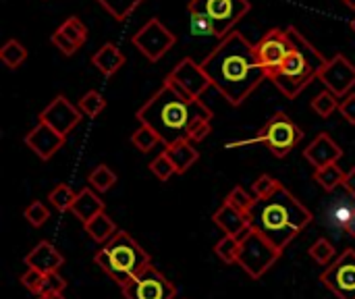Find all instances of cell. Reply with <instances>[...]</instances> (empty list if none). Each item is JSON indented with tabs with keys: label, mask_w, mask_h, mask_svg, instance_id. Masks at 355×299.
<instances>
[{
	"label": "cell",
	"mask_w": 355,
	"mask_h": 299,
	"mask_svg": "<svg viewBox=\"0 0 355 299\" xmlns=\"http://www.w3.org/2000/svg\"><path fill=\"white\" fill-rule=\"evenodd\" d=\"M125 299H175L177 287L158 268L148 266L139 277L123 287Z\"/></svg>",
	"instance_id": "obj_12"
},
{
	"label": "cell",
	"mask_w": 355,
	"mask_h": 299,
	"mask_svg": "<svg viewBox=\"0 0 355 299\" xmlns=\"http://www.w3.org/2000/svg\"><path fill=\"white\" fill-rule=\"evenodd\" d=\"M44 273H40V271H35V268H27L23 275H21V285L29 291V293H33V296H40L42 293V285H44Z\"/></svg>",
	"instance_id": "obj_39"
},
{
	"label": "cell",
	"mask_w": 355,
	"mask_h": 299,
	"mask_svg": "<svg viewBox=\"0 0 355 299\" xmlns=\"http://www.w3.org/2000/svg\"><path fill=\"white\" fill-rule=\"evenodd\" d=\"M116 21H125L144 0H98Z\"/></svg>",
	"instance_id": "obj_33"
},
{
	"label": "cell",
	"mask_w": 355,
	"mask_h": 299,
	"mask_svg": "<svg viewBox=\"0 0 355 299\" xmlns=\"http://www.w3.org/2000/svg\"><path fill=\"white\" fill-rule=\"evenodd\" d=\"M214 254H216L225 264H237V260H239V237L225 235V237L214 246Z\"/></svg>",
	"instance_id": "obj_32"
},
{
	"label": "cell",
	"mask_w": 355,
	"mask_h": 299,
	"mask_svg": "<svg viewBox=\"0 0 355 299\" xmlns=\"http://www.w3.org/2000/svg\"><path fill=\"white\" fill-rule=\"evenodd\" d=\"M250 0H191L187 6L189 12L206 17L212 23L216 37L220 40L231 33L233 25L239 23L250 12Z\"/></svg>",
	"instance_id": "obj_8"
},
{
	"label": "cell",
	"mask_w": 355,
	"mask_h": 299,
	"mask_svg": "<svg viewBox=\"0 0 355 299\" xmlns=\"http://www.w3.org/2000/svg\"><path fill=\"white\" fill-rule=\"evenodd\" d=\"M212 87L233 106H241L254 89L268 79L260 67L254 44L239 31L229 33L220 44L200 62Z\"/></svg>",
	"instance_id": "obj_1"
},
{
	"label": "cell",
	"mask_w": 355,
	"mask_h": 299,
	"mask_svg": "<svg viewBox=\"0 0 355 299\" xmlns=\"http://www.w3.org/2000/svg\"><path fill=\"white\" fill-rule=\"evenodd\" d=\"M212 221H214L216 227L223 229L225 235H231V237H243L245 231L250 229L248 214L241 212V210H237V208H233V206L227 204V202L214 212Z\"/></svg>",
	"instance_id": "obj_20"
},
{
	"label": "cell",
	"mask_w": 355,
	"mask_h": 299,
	"mask_svg": "<svg viewBox=\"0 0 355 299\" xmlns=\"http://www.w3.org/2000/svg\"><path fill=\"white\" fill-rule=\"evenodd\" d=\"M35 299H67L62 293H56V296H35Z\"/></svg>",
	"instance_id": "obj_47"
},
{
	"label": "cell",
	"mask_w": 355,
	"mask_h": 299,
	"mask_svg": "<svg viewBox=\"0 0 355 299\" xmlns=\"http://www.w3.org/2000/svg\"><path fill=\"white\" fill-rule=\"evenodd\" d=\"M85 227V233L94 239V241H98V244H108L116 233H119V229H116V225H114V221L106 214V212H100L98 216H94L89 223H85L83 225Z\"/></svg>",
	"instance_id": "obj_24"
},
{
	"label": "cell",
	"mask_w": 355,
	"mask_h": 299,
	"mask_svg": "<svg viewBox=\"0 0 355 299\" xmlns=\"http://www.w3.org/2000/svg\"><path fill=\"white\" fill-rule=\"evenodd\" d=\"M212 131V125H210V119H198L189 125V131H187V139L189 142H204Z\"/></svg>",
	"instance_id": "obj_43"
},
{
	"label": "cell",
	"mask_w": 355,
	"mask_h": 299,
	"mask_svg": "<svg viewBox=\"0 0 355 299\" xmlns=\"http://www.w3.org/2000/svg\"><path fill=\"white\" fill-rule=\"evenodd\" d=\"M304 156L318 171V169H322L327 164L339 162L341 156H343V150H341V146L329 133H318L314 137V142L304 150Z\"/></svg>",
	"instance_id": "obj_17"
},
{
	"label": "cell",
	"mask_w": 355,
	"mask_h": 299,
	"mask_svg": "<svg viewBox=\"0 0 355 299\" xmlns=\"http://www.w3.org/2000/svg\"><path fill=\"white\" fill-rule=\"evenodd\" d=\"M25 266L27 268H35L44 275H50V273H58L60 266L64 264V258L62 254L50 244V241H40L27 256H25Z\"/></svg>",
	"instance_id": "obj_18"
},
{
	"label": "cell",
	"mask_w": 355,
	"mask_h": 299,
	"mask_svg": "<svg viewBox=\"0 0 355 299\" xmlns=\"http://www.w3.org/2000/svg\"><path fill=\"white\" fill-rule=\"evenodd\" d=\"M64 289H67V281L60 277V273H50L44 277V285H42L40 296H56V293H62Z\"/></svg>",
	"instance_id": "obj_41"
},
{
	"label": "cell",
	"mask_w": 355,
	"mask_h": 299,
	"mask_svg": "<svg viewBox=\"0 0 355 299\" xmlns=\"http://www.w3.org/2000/svg\"><path fill=\"white\" fill-rule=\"evenodd\" d=\"M58 31L64 35V37H69L73 44H77L79 48L85 44V40H87V27L83 25V21L79 19V17H69L60 27H58Z\"/></svg>",
	"instance_id": "obj_29"
},
{
	"label": "cell",
	"mask_w": 355,
	"mask_h": 299,
	"mask_svg": "<svg viewBox=\"0 0 355 299\" xmlns=\"http://www.w3.org/2000/svg\"><path fill=\"white\" fill-rule=\"evenodd\" d=\"M248 221L256 233L283 252L314 221V214L281 183L275 194L254 200Z\"/></svg>",
	"instance_id": "obj_2"
},
{
	"label": "cell",
	"mask_w": 355,
	"mask_h": 299,
	"mask_svg": "<svg viewBox=\"0 0 355 299\" xmlns=\"http://www.w3.org/2000/svg\"><path fill=\"white\" fill-rule=\"evenodd\" d=\"M283 252H279L268 239H264L260 233H256L252 227L245 231L243 237H239V260L237 264L252 277L262 279L281 258Z\"/></svg>",
	"instance_id": "obj_7"
},
{
	"label": "cell",
	"mask_w": 355,
	"mask_h": 299,
	"mask_svg": "<svg viewBox=\"0 0 355 299\" xmlns=\"http://www.w3.org/2000/svg\"><path fill=\"white\" fill-rule=\"evenodd\" d=\"M352 29H354V31H355V19H354V21H352Z\"/></svg>",
	"instance_id": "obj_49"
},
{
	"label": "cell",
	"mask_w": 355,
	"mask_h": 299,
	"mask_svg": "<svg viewBox=\"0 0 355 299\" xmlns=\"http://www.w3.org/2000/svg\"><path fill=\"white\" fill-rule=\"evenodd\" d=\"M304 139V131L300 125L287 114V112H277L266 121V125L258 131L254 139H243V142H233L227 144V148H239L248 144H264L277 158H285L291 150L297 148V144Z\"/></svg>",
	"instance_id": "obj_6"
},
{
	"label": "cell",
	"mask_w": 355,
	"mask_h": 299,
	"mask_svg": "<svg viewBox=\"0 0 355 299\" xmlns=\"http://www.w3.org/2000/svg\"><path fill=\"white\" fill-rule=\"evenodd\" d=\"M77 108L81 110V114L85 117H98L104 108H106V100L100 92L89 89L87 94H83L77 102Z\"/></svg>",
	"instance_id": "obj_30"
},
{
	"label": "cell",
	"mask_w": 355,
	"mask_h": 299,
	"mask_svg": "<svg viewBox=\"0 0 355 299\" xmlns=\"http://www.w3.org/2000/svg\"><path fill=\"white\" fill-rule=\"evenodd\" d=\"M343 4H345L347 8H352V10H355V0H343Z\"/></svg>",
	"instance_id": "obj_48"
},
{
	"label": "cell",
	"mask_w": 355,
	"mask_h": 299,
	"mask_svg": "<svg viewBox=\"0 0 355 299\" xmlns=\"http://www.w3.org/2000/svg\"><path fill=\"white\" fill-rule=\"evenodd\" d=\"M164 81H168L179 94H183L185 98H191V100H200V96L208 89V87H212V83H210V79H208V75L204 73V69H202V65H198L193 58H183L173 71H171V75L164 79Z\"/></svg>",
	"instance_id": "obj_13"
},
{
	"label": "cell",
	"mask_w": 355,
	"mask_h": 299,
	"mask_svg": "<svg viewBox=\"0 0 355 299\" xmlns=\"http://www.w3.org/2000/svg\"><path fill=\"white\" fill-rule=\"evenodd\" d=\"M131 144H133L141 154H146V152H150L156 144H160V137H158L150 127L141 125V127L131 135Z\"/></svg>",
	"instance_id": "obj_35"
},
{
	"label": "cell",
	"mask_w": 355,
	"mask_h": 299,
	"mask_svg": "<svg viewBox=\"0 0 355 299\" xmlns=\"http://www.w3.org/2000/svg\"><path fill=\"white\" fill-rule=\"evenodd\" d=\"M279 185H281V183H279L275 177L262 175V177H258L256 183H254V198H266V196L275 194V191L279 189Z\"/></svg>",
	"instance_id": "obj_42"
},
{
	"label": "cell",
	"mask_w": 355,
	"mask_h": 299,
	"mask_svg": "<svg viewBox=\"0 0 355 299\" xmlns=\"http://www.w3.org/2000/svg\"><path fill=\"white\" fill-rule=\"evenodd\" d=\"M131 42L150 62H158L177 44V35L164 27L160 19L152 17L137 33H133Z\"/></svg>",
	"instance_id": "obj_10"
},
{
	"label": "cell",
	"mask_w": 355,
	"mask_h": 299,
	"mask_svg": "<svg viewBox=\"0 0 355 299\" xmlns=\"http://www.w3.org/2000/svg\"><path fill=\"white\" fill-rule=\"evenodd\" d=\"M87 183H89V187H92L94 191L104 194V191H108V189L114 187V183H116V173H114L108 164H100V166H96V169L87 175Z\"/></svg>",
	"instance_id": "obj_26"
},
{
	"label": "cell",
	"mask_w": 355,
	"mask_h": 299,
	"mask_svg": "<svg viewBox=\"0 0 355 299\" xmlns=\"http://www.w3.org/2000/svg\"><path fill=\"white\" fill-rule=\"evenodd\" d=\"M254 196H250L243 187H233L231 191H229V196H227V204H231L233 208H237V210H241V212H245L248 214V210L254 206Z\"/></svg>",
	"instance_id": "obj_38"
},
{
	"label": "cell",
	"mask_w": 355,
	"mask_h": 299,
	"mask_svg": "<svg viewBox=\"0 0 355 299\" xmlns=\"http://www.w3.org/2000/svg\"><path fill=\"white\" fill-rule=\"evenodd\" d=\"M64 135H60L58 131H54L50 125L37 121V125L25 135V146L29 150H33V154H37V158L42 160H50L64 144Z\"/></svg>",
	"instance_id": "obj_16"
},
{
	"label": "cell",
	"mask_w": 355,
	"mask_h": 299,
	"mask_svg": "<svg viewBox=\"0 0 355 299\" xmlns=\"http://www.w3.org/2000/svg\"><path fill=\"white\" fill-rule=\"evenodd\" d=\"M256 56L260 67L266 71L268 79L283 67V62L289 58V54L293 52V42L287 29L281 27H272L268 29L256 44Z\"/></svg>",
	"instance_id": "obj_9"
},
{
	"label": "cell",
	"mask_w": 355,
	"mask_h": 299,
	"mask_svg": "<svg viewBox=\"0 0 355 299\" xmlns=\"http://www.w3.org/2000/svg\"><path fill=\"white\" fill-rule=\"evenodd\" d=\"M94 260L121 289L152 266L148 252L125 231H119L108 244H104Z\"/></svg>",
	"instance_id": "obj_5"
},
{
	"label": "cell",
	"mask_w": 355,
	"mask_h": 299,
	"mask_svg": "<svg viewBox=\"0 0 355 299\" xmlns=\"http://www.w3.org/2000/svg\"><path fill=\"white\" fill-rule=\"evenodd\" d=\"M318 79L337 98H345L347 94H352L349 89L355 85V65L345 54H335L333 58H329Z\"/></svg>",
	"instance_id": "obj_14"
},
{
	"label": "cell",
	"mask_w": 355,
	"mask_h": 299,
	"mask_svg": "<svg viewBox=\"0 0 355 299\" xmlns=\"http://www.w3.org/2000/svg\"><path fill=\"white\" fill-rule=\"evenodd\" d=\"M42 123H46V125H50L54 131H58L60 135H69L77 125H79V121L83 119V114H81V110L75 106V104H71L64 96H56L42 112H40V117H37Z\"/></svg>",
	"instance_id": "obj_15"
},
{
	"label": "cell",
	"mask_w": 355,
	"mask_h": 299,
	"mask_svg": "<svg viewBox=\"0 0 355 299\" xmlns=\"http://www.w3.org/2000/svg\"><path fill=\"white\" fill-rule=\"evenodd\" d=\"M71 212L85 225L94 216L104 212V202L100 200L98 191H94L92 187H83L81 191H77V198L71 206Z\"/></svg>",
	"instance_id": "obj_21"
},
{
	"label": "cell",
	"mask_w": 355,
	"mask_h": 299,
	"mask_svg": "<svg viewBox=\"0 0 355 299\" xmlns=\"http://www.w3.org/2000/svg\"><path fill=\"white\" fill-rule=\"evenodd\" d=\"M320 283L339 299H355V250H345L320 275Z\"/></svg>",
	"instance_id": "obj_11"
},
{
	"label": "cell",
	"mask_w": 355,
	"mask_h": 299,
	"mask_svg": "<svg viewBox=\"0 0 355 299\" xmlns=\"http://www.w3.org/2000/svg\"><path fill=\"white\" fill-rule=\"evenodd\" d=\"M150 171L156 175V179H158V181H168L173 175H177V171H175V166H173L171 158L166 156V152L158 154V156L150 162Z\"/></svg>",
	"instance_id": "obj_36"
},
{
	"label": "cell",
	"mask_w": 355,
	"mask_h": 299,
	"mask_svg": "<svg viewBox=\"0 0 355 299\" xmlns=\"http://www.w3.org/2000/svg\"><path fill=\"white\" fill-rule=\"evenodd\" d=\"M308 254H310V258H312L316 264L327 266V264H331L333 258H335V246H333L329 239L320 237V239H316V244H312V248L308 250Z\"/></svg>",
	"instance_id": "obj_34"
},
{
	"label": "cell",
	"mask_w": 355,
	"mask_h": 299,
	"mask_svg": "<svg viewBox=\"0 0 355 299\" xmlns=\"http://www.w3.org/2000/svg\"><path fill=\"white\" fill-rule=\"evenodd\" d=\"M25 58H27V48H25L21 42H17V40H8V42L0 48V60H2L10 71L19 69V67L25 62Z\"/></svg>",
	"instance_id": "obj_27"
},
{
	"label": "cell",
	"mask_w": 355,
	"mask_h": 299,
	"mask_svg": "<svg viewBox=\"0 0 355 299\" xmlns=\"http://www.w3.org/2000/svg\"><path fill=\"white\" fill-rule=\"evenodd\" d=\"M50 42H52V44H54V46H56V48H58V50H60L64 56H73V54L79 50V46H77V44H73L69 37H64V35H62L58 29H56V31L50 35Z\"/></svg>",
	"instance_id": "obj_44"
},
{
	"label": "cell",
	"mask_w": 355,
	"mask_h": 299,
	"mask_svg": "<svg viewBox=\"0 0 355 299\" xmlns=\"http://www.w3.org/2000/svg\"><path fill=\"white\" fill-rule=\"evenodd\" d=\"M327 223L331 229L339 231L341 235H347L355 239V202L354 200H345V198H339L329 214H327Z\"/></svg>",
	"instance_id": "obj_19"
},
{
	"label": "cell",
	"mask_w": 355,
	"mask_h": 299,
	"mask_svg": "<svg viewBox=\"0 0 355 299\" xmlns=\"http://www.w3.org/2000/svg\"><path fill=\"white\" fill-rule=\"evenodd\" d=\"M92 65L104 75V77H112L123 65H125V54L121 52L119 46L106 42L100 50L94 52L92 56Z\"/></svg>",
	"instance_id": "obj_22"
},
{
	"label": "cell",
	"mask_w": 355,
	"mask_h": 299,
	"mask_svg": "<svg viewBox=\"0 0 355 299\" xmlns=\"http://www.w3.org/2000/svg\"><path fill=\"white\" fill-rule=\"evenodd\" d=\"M189 27H191L193 35H212V37H216V31H214L212 23L206 17L198 15V12H189Z\"/></svg>",
	"instance_id": "obj_40"
},
{
	"label": "cell",
	"mask_w": 355,
	"mask_h": 299,
	"mask_svg": "<svg viewBox=\"0 0 355 299\" xmlns=\"http://www.w3.org/2000/svg\"><path fill=\"white\" fill-rule=\"evenodd\" d=\"M75 198H77V194H75L69 185H64V183H58V185H56L54 189H50V194H48L50 204H52L58 212L71 210Z\"/></svg>",
	"instance_id": "obj_31"
},
{
	"label": "cell",
	"mask_w": 355,
	"mask_h": 299,
	"mask_svg": "<svg viewBox=\"0 0 355 299\" xmlns=\"http://www.w3.org/2000/svg\"><path fill=\"white\" fill-rule=\"evenodd\" d=\"M314 179H316V183H320V187L324 191H335L339 185H343L345 171L337 162H333V164H327V166L318 169L314 173Z\"/></svg>",
	"instance_id": "obj_25"
},
{
	"label": "cell",
	"mask_w": 355,
	"mask_h": 299,
	"mask_svg": "<svg viewBox=\"0 0 355 299\" xmlns=\"http://www.w3.org/2000/svg\"><path fill=\"white\" fill-rule=\"evenodd\" d=\"M339 112L343 114V119H345L349 125H355V94H347L345 98H341V102H339Z\"/></svg>",
	"instance_id": "obj_45"
},
{
	"label": "cell",
	"mask_w": 355,
	"mask_h": 299,
	"mask_svg": "<svg viewBox=\"0 0 355 299\" xmlns=\"http://www.w3.org/2000/svg\"><path fill=\"white\" fill-rule=\"evenodd\" d=\"M341 187H343L352 198H355V166L345 173V179H343V185H341Z\"/></svg>",
	"instance_id": "obj_46"
},
{
	"label": "cell",
	"mask_w": 355,
	"mask_h": 299,
	"mask_svg": "<svg viewBox=\"0 0 355 299\" xmlns=\"http://www.w3.org/2000/svg\"><path fill=\"white\" fill-rule=\"evenodd\" d=\"M23 216H25V221L31 225V227H42V225H46V221L50 219V212H48V208L42 204V202H31L25 210H23Z\"/></svg>",
	"instance_id": "obj_37"
},
{
	"label": "cell",
	"mask_w": 355,
	"mask_h": 299,
	"mask_svg": "<svg viewBox=\"0 0 355 299\" xmlns=\"http://www.w3.org/2000/svg\"><path fill=\"white\" fill-rule=\"evenodd\" d=\"M339 102H341V98H337L331 89H324V92H320L314 100H312V110L318 114V117H322V119H329L335 110H339Z\"/></svg>",
	"instance_id": "obj_28"
},
{
	"label": "cell",
	"mask_w": 355,
	"mask_h": 299,
	"mask_svg": "<svg viewBox=\"0 0 355 299\" xmlns=\"http://www.w3.org/2000/svg\"><path fill=\"white\" fill-rule=\"evenodd\" d=\"M198 119H210L212 110L202 100H191L179 94L168 81L137 110V121L150 127L164 146L187 139L189 125Z\"/></svg>",
	"instance_id": "obj_3"
},
{
	"label": "cell",
	"mask_w": 355,
	"mask_h": 299,
	"mask_svg": "<svg viewBox=\"0 0 355 299\" xmlns=\"http://www.w3.org/2000/svg\"><path fill=\"white\" fill-rule=\"evenodd\" d=\"M287 31L291 35V42H293V52L283 62V67L270 77V81L283 92V96L293 100L316 77H320V73H322L324 65L329 62V58L320 50H316L310 44V40L304 33H300L297 27L289 25Z\"/></svg>",
	"instance_id": "obj_4"
},
{
	"label": "cell",
	"mask_w": 355,
	"mask_h": 299,
	"mask_svg": "<svg viewBox=\"0 0 355 299\" xmlns=\"http://www.w3.org/2000/svg\"><path fill=\"white\" fill-rule=\"evenodd\" d=\"M164 152H166V156L171 158V162H173V166H175L177 175L187 173V171L196 164V160L200 158V152L193 148V144H191L189 139L175 142V144L166 146V150H164Z\"/></svg>",
	"instance_id": "obj_23"
}]
</instances>
